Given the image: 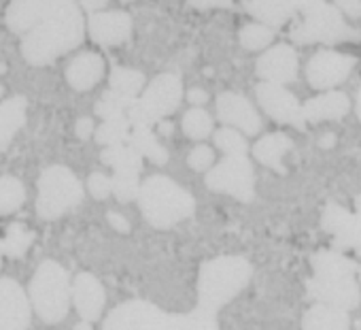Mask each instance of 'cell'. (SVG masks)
Listing matches in <instances>:
<instances>
[{"instance_id": "cell-1", "label": "cell", "mask_w": 361, "mask_h": 330, "mask_svg": "<svg viewBox=\"0 0 361 330\" xmlns=\"http://www.w3.org/2000/svg\"><path fill=\"white\" fill-rule=\"evenodd\" d=\"M81 41L83 20L73 3L24 35L22 56L32 66H47L62 54L75 49Z\"/></svg>"}, {"instance_id": "cell-2", "label": "cell", "mask_w": 361, "mask_h": 330, "mask_svg": "<svg viewBox=\"0 0 361 330\" xmlns=\"http://www.w3.org/2000/svg\"><path fill=\"white\" fill-rule=\"evenodd\" d=\"M30 302L49 324H58L66 317L71 305V283L66 271L54 262H43L30 281Z\"/></svg>"}, {"instance_id": "cell-3", "label": "cell", "mask_w": 361, "mask_h": 330, "mask_svg": "<svg viewBox=\"0 0 361 330\" xmlns=\"http://www.w3.org/2000/svg\"><path fill=\"white\" fill-rule=\"evenodd\" d=\"M83 201L79 179L66 167H49L39 179L37 213L41 220H56Z\"/></svg>"}, {"instance_id": "cell-4", "label": "cell", "mask_w": 361, "mask_h": 330, "mask_svg": "<svg viewBox=\"0 0 361 330\" xmlns=\"http://www.w3.org/2000/svg\"><path fill=\"white\" fill-rule=\"evenodd\" d=\"M73 3L75 0H13L7 7V26L18 35H26L43 20Z\"/></svg>"}, {"instance_id": "cell-5", "label": "cell", "mask_w": 361, "mask_h": 330, "mask_svg": "<svg viewBox=\"0 0 361 330\" xmlns=\"http://www.w3.org/2000/svg\"><path fill=\"white\" fill-rule=\"evenodd\" d=\"M28 296L13 279H0V328H26L30 324Z\"/></svg>"}, {"instance_id": "cell-6", "label": "cell", "mask_w": 361, "mask_h": 330, "mask_svg": "<svg viewBox=\"0 0 361 330\" xmlns=\"http://www.w3.org/2000/svg\"><path fill=\"white\" fill-rule=\"evenodd\" d=\"M73 302L85 322L96 319L104 305V290L100 281L90 273H81L73 285Z\"/></svg>"}, {"instance_id": "cell-7", "label": "cell", "mask_w": 361, "mask_h": 330, "mask_svg": "<svg viewBox=\"0 0 361 330\" xmlns=\"http://www.w3.org/2000/svg\"><path fill=\"white\" fill-rule=\"evenodd\" d=\"M132 22L126 13H94L90 18V35L100 45H117L130 37Z\"/></svg>"}, {"instance_id": "cell-8", "label": "cell", "mask_w": 361, "mask_h": 330, "mask_svg": "<svg viewBox=\"0 0 361 330\" xmlns=\"http://www.w3.org/2000/svg\"><path fill=\"white\" fill-rule=\"evenodd\" d=\"M102 73H104V62L100 56L81 54L66 69V79H68L73 90L85 92V90H92L102 79Z\"/></svg>"}, {"instance_id": "cell-9", "label": "cell", "mask_w": 361, "mask_h": 330, "mask_svg": "<svg viewBox=\"0 0 361 330\" xmlns=\"http://www.w3.org/2000/svg\"><path fill=\"white\" fill-rule=\"evenodd\" d=\"M26 109H28V105L22 96L0 102V151H5L11 145L13 136L24 126Z\"/></svg>"}, {"instance_id": "cell-10", "label": "cell", "mask_w": 361, "mask_h": 330, "mask_svg": "<svg viewBox=\"0 0 361 330\" xmlns=\"http://www.w3.org/2000/svg\"><path fill=\"white\" fill-rule=\"evenodd\" d=\"M348 73V64L342 58H334L331 54H321L312 60L310 64V77L312 86H334L340 77Z\"/></svg>"}, {"instance_id": "cell-11", "label": "cell", "mask_w": 361, "mask_h": 330, "mask_svg": "<svg viewBox=\"0 0 361 330\" xmlns=\"http://www.w3.org/2000/svg\"><path fill=\"white\" fill-rule=\"evenodd\" d=\"M26 199V190L16 177H0V216L16 213Z\"/></svg>"}, {"instance_id": "cell-12", "label": "cell", "mask_w": 361, "mask_h": 330, "mask_svg": "<svg viewBox=\"0 0 361 330\" xmlns=\"http://www.w3.org/2000/svg\"><path fill=\"white\" fill-rule=\"evenodd\" d=\"M35 241V235L22 224H11L7 228V237L3 239V252L9 258H22Z\"/></svg>"}, {"instance_id": "cell-13", "label": "cell", "mask_w": 361, "mask_h": 330, "mask_svg": "<svg viewBox=\"0 0 361 330\" xmlns=\"http://www.w3.org/2000/svg\"><path fill=\"white\" fill-rule=\"evenodd\" d=\"M102 160L109 164V167H113L117 173L134 175L138 171V158L128 147H111L102 153Z\"/></svg>"}, {"instance_id": "cell-14", "label": "cell", "mask_w": 361, "mask_h": 330, "mask_svg": "<svg viewBox=\"0 0 361 330\" xmlns=\"http://www.w3.org/2000/svg\"><path fill=\"white\" fill-rule=\"evenodd\" d=\"M142 83V77L134 71H128V69H115L113 75H111V88L113 92L121 94V96H134L138 92Z\"/></svg>"}, {"instance_id": "cell-15", "label": "cell", "mask_w": 361, "mask_h": 330, "mask_svg": "<svg viewBox=\"0 0 361 330\" xmlns=\"http://www.w3.org/2000/svg\"><path fill=\"white\" fill-rule=\"evenodd\" d=\"M128 132V126L121 117H111L106 119V124H102L96 132V139L104 145H117Z\"/></svg>"}, {"instance_id": "cell-16", "label": "cell", "mask_w": 361, "mask_h": 330, "mask_svg": "<svg viewBox=\"0 0 361 330\" xmlns=\"http://www.w3.org/2000/svg\"><path fill=\"white\" fill-rule=\"evenodd\" d=\"M185 132L188 136L192 139H200V136H207V132L211 130V119L204 111L200 109H194L192 113L185 115Z\"/></svg>"}, {"instance_id": "cell-17", "label": "cell", "mask_w": 361, "mask_h": 330, "mask_svg": "<svg viewBox=\"0 0 361 330\" xmlns=\"http://www.w3.org/2000/svg\"><path fill=\"white\" fill-rule=\"evenodd\" d=\"M90 192L96 196V199H106L109 196V192L113 190V182L111 179H106L104 175H92L90 177Z\"/></svg>"}, {"instance_id": "cell-18", "label": "cell", "mask_w": 361, "mask_h": 330, "mask_svg": "<svg viewBox=\"0 0 361 330\" xmlns=\"http://www.w3.org/2000/svg\"><path fill=\"white\" fill-rule=\"evenodd\" d=\"M224 136H219V145L226 149V151H230V153H238V151H243V139H240V134H236V132H221Z\"/></svg>"}, {"instance_id": "cell-19", "label": "cell", "mask_w": 361, "mask_h": 330, "mask_svg": "<svg viewBox=\"0 0 361 330\" xmlns=\"http://www.w3.org/2000/svg\"><path fill=\"white\" fill-rule=\"evenodd\" d=\"M211 160H213V153H211L209 147H198V149L194 151V155L190 158L192 167H194L196 171H204V169L209 167V164H211Z\"/></svg>"}, {"instance_id": "cell-20", "label": "cell", "mask_w": 361, "mask_h": 330, "mask_svg": "<svg viewBox=\"0 0 361 330\" xmlns=\"http://www.w3.org/2000/svg\"><path fill=\"white\" fill-rule=\"evenodd\" d=\"M92 130H94V122L90 117H81L77 122V136L79 139H87L92 134Z\"/></svg>"}, {"instance_id": "cell-21", "label": "cell", "mask_w": 361, "mask_h": 330, "mask_svg": "<svg viewBox=\"0 0 361 330\" xmlns=\"http://www.w3.org/2000/svg\"><path fill=\"white\" fill-rule=\"evenodd\" d=\"M109 224H111L115 230H119V232H128V230H130V224L126 222V218H121V216H117V213H109Z\"/></svg>"}, {"instance_id": "cell-22", "label": "cell", "mask_w": 361, "mask_h": 330, "mask_svg": "<svg viewBox=\"0 0 361 330\" xmlns=\"http://www.w3.org/2000/svg\"><path fill=\"white\" fill-rule=\"evenodd\" d=\"M190 98H192V102L200 105V102H204V100H207V94H202V92H192V94H190Z\"/></svg>"}, {"instance_id": "cell-23", "label": "cell", "mask_w": 361, "mask_h": 330, "mask_svg": "<svg viewBox=\"0 0 361 330\" xmlns=\"http://www.w3.org/2000/svg\"><path fill=\"white\" fill-rule=\"evenodd\" d=\"M3 256H5V252H3V245H0V266H3Z\"/></svg>"}, {"instance_id": "cell-24", "label": "cell", "mask_w": 361, "mask_h": 330, "mask_svg": "<svg viewBox=\"0 0 361 330\" xmlns=\"http://www.w3.org/2000/svg\"><path fill=\"white\" fill-rule=\"evenodd\" d=\"M0 96H3V86H0Z\"/></svg>"}, {"instance_id": "cell-25", "label": "cell", "mask_w": 361, "mask_h": 330, "mask_svg": "<svg viewBox=\"0 0 361 330\" xmlns=\"http://www.w3.org/2000/svg\"><path fill=\"white\" fill-rule=\"evenodd\" d=\"M0 245H3V241H0Z\"/></svg>"}]
</instances>
